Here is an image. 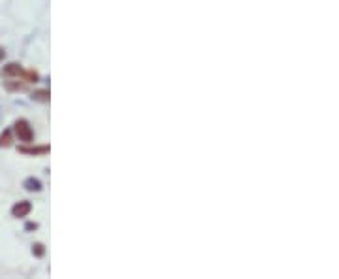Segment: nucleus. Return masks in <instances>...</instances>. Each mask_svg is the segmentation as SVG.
Wrapping results in <instances>:
<instances>
[{
    "label": "nucleus",
    "instance_id": "nucleus-1",
    "mask_svg": "<svg viewBox=\"0 0 339 279\" xmlns=\"http://www.w3.org/2000/svg\"><path fill=\"white\" fill-rule=\"evenodd\" d=\"M15 130H17V136H19L23 141H31L32 140V130L27 121H17V123H15Z\"/></svg>",
    "mask_w": 339,
    "mask_h": 279
},
{
    "label": "nucleus",
    "instance_id": "nucleus-2",
    "mask_svg": "<svg viewBox=\"0 0 339 279\" xmlns=\"http://www.w3.org/2000/svg\"><path fill=\"white\" fill-rule=\"evenodd\" d=\"M29 209H31V204L23 202V204H17L15 208H13V215H17V217H23L25 213H29Z\"/></svg>",
    "mask_w": 339,
    "mask_h": 279
}]
</instances>
